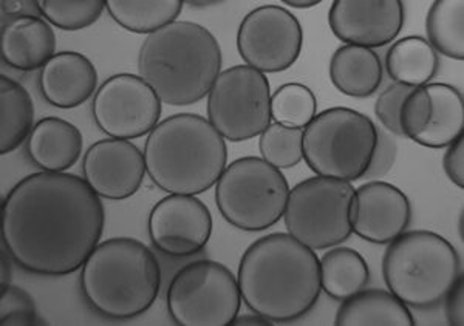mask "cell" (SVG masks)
Returning <instances> with one entry per match:
<instances>
[{"mask_svg":"<svg viewBox=\"0 0 464 326\" xmlns=\"http://www.w3.org/2000/svg\"><path fill=\"white\" fill-rule=\"evenodd\" d=\"M39 90L50 106L69 110L95 96L98 72L84 54L59 52L41 70Z\"/></svg>","mask_w":464,"mask_h":326,"instance_id":"d6986e66","label":"cell"},{"mask_svg":"<svg viewBox=\"0 0 464 326\" xmlns=\"http://www.w3.org/2000/svg\"><path fill=\"white\" fill-rule=\"evenodd\" d=\"M185 4L194 6V8H198V6H209L216 5V4H223V2H185Z\"/></svg>","mask_w":464,"mask_h":326,"instance_id":"60d3db41","label":"cell"},{"mask_svg":"<svg viewBox=\"0 0 464 326\" xmlns=\"http://www.w3.org/2000/svg\"><path fill=\"white\" fill-rule=\"evenodd\" d=\"M161 104L141 76L118 73L96 90L92 115L107 137L129 141L152 132L160 122Z\"/></svg>","mask_w":464,"mask_h":326,"instance_id":"7c38bea8","label":"cell"},{"mask_svg":"<svg viewBox=\"0 0 464 326\" xmlns=\"http://www.w3.org/2000/svg\"><path fill=\"white\" fill-rule=\"evenodd\" d=\"M146 172L169 195H200L227 168L225 138L196 113H177L159 122L144 144Z\"/></svg>","mask_w":464,"mask_h":326,"instance_id":"277c9868","label":"cell"},{"mask_svg":"<svg viewBox=\"0 0 464 326\" xmlns=\"http://www.w3.org/2000/svg\"><path fill=\"white\" fill-rule=\"evenodd\" d=\"M41 16L63 32H81L98 22L107 0H39Z\"/></svg>","mask_w":464,"mask_h":326,"instance_id":"f546056e","label":"cell"},{"mask_svg":"<svg viewBox=\"0 0 464 326\" xmlns=\"http://www.w3.org/2000/svg\"><path fill=\"white\" fill-rule=\"evenodd\" d=\"M400 126L402 137L422 148H449L464 133L461 91L444 82L413 87L402 102Z\"/></svg>","mask_w":464,"mask_h":326,"instance_id":"5bb4252c","label":"cell"},{"mask_svg":"<svg viewBox=\"0 0 464 326\" xmlns=\"http://www.w3.org/2000/svg\"><path fill=\"white\" fill-rule=\"evenodd\" d=\"M443 168L448 178L459 189H464V138L446 148L443 157Z\"/></svg>","mask_w":464,"mask_h":326,"instance_id":"e575fe53","label":"cell"},{"mask_svg":"<svg viewBox=\"0 0 464 326\" xmlns=\"http://www.w3.org/2000/svg\"><path fill=\"white\" fill-rule=\"evenodd\" d=\"M382 277L404 305L430 310L463 277V264L454 244L437 232L406 231L385 249Z\"/></svg>","mask_w":464,"mask_h":326,"instance_id":"8992f818","label":"cell"},{"mask_svg":"<svg viewBox=\"0 0 464 326\" xmlns=\"http://www.w3.org/2000/svg\"><path fill=\"white\" fill-rule=\"evenodd\" d=\"M370 283L369 264L352 247H333L321 258L322 291L332 300L350 299Z\"/></svg>","mask_w":464,"mask_h":326,"instance_id":"d4e9b609","label":"cell"},{"mask_svg":"<svg viewBox=\"0 0 464 326\" xmlns=\"http://www.w3.org/2000/svg\"><path fill=\"white\" fill-rule=\"evenodd\" d=\"M385 70L396 84L422 87L435 78L440 59L432 45L421 36L402 37L385 53Z\"/></svg>","mask_w":464,"mask_h":326,"instance_id":"cb8c5ba5","label":"cell"},{"mask_svg":"<svg viewBox=\"0 0 464 326\" xmlns=\"http://www.w3.org/2000/svg\"><path fill=\"white\" fill-rule=\"evenodd\" d=\"M237 282L251 312L273 323H291L306 316L321 297V260L290 234L273 232L246 247Z\"/></svg>","mask_w":464,"mask_h":326,"instance_id":"7a4b0ae2","label":"cell"},{"mask_svg":"<svg viewBox=\"0 0 464 326\" xmlns=\"http://www.w3.org/2000/svg\"><path fill=\"white\" fill-rule=\"evenodd\" d=\"M0 8H2L4 19H5V16H10V19L21 16H41L39 4L33 2V0H22V2L21 0L19 2L4 0V2H0Z\"/></svg>","mask_w":464,"mask_h":326,"instance_id":"8d00e7d4","label":"cell"},{"mask_svg":"<svg viewBox=\"0 0 464 326\" xmlns=\"http://www.w3.org/2000/svg\"><path fill=\"white\" fill-rule=\"evenodd\" d=\"M378 146L369 116L348 107L317 113L304 129V159L317 177L353 183L367 174Z\"/></svg>","mask_w":464,"mask_h":326,"instance_id":"52a82bcc","label":"cell"},{"mask_svg":"<svg viewBox=\"0 0 464 326\" xmlns=\"http://www.w3.org/2000/svg\"><path fill=\"white\" fill-rule=\"evenodd\" d=\"M411 90H413V87L393 82L376 100V118L380 120L385 130L392 133V135H395V137L404 138L402 137L401 126H400V111H401L402 102H404Z\"/></svg>","mask_w":464,"mask_h":326,"instance_id":"d6a6232c","label":"cell"},{"mask_svg":"<svg viewBox=\"0 0 464 326\" xmlns=\"http://www.w3.org/2000/svg\"><path fill=\"white\" fill-rule=\"evenodd\" d=\"M404 22L401 0H334L328 13V25L339 41L370 50L393 43Z\"/></svg>","mask_w":464,"mask_h":326,"instance_id":"2e32d148","label":"cell"},{"mask_svg":"<svg viewBox=\"0 0 464 326\" xmlns=\"http://www.w3.org/2000/svg\"><path fill=\"white\" fill-rule=\"evenodd\" d=\"M208 121L225 139L243 142L262 135L273 121L266 74L236 65L217 78L208 95Z\"/></svg>","mask_w":464,"mask_h":326,"instance_id":"8fae6325","label":"cell"},{"mask_svg":"<svg viewBox=\"0 0 464 326\" xmlns=\"http://www.w3.org/2000/svg\"><path fill=\"white\" fill-rule=\"evenodd\" d=\"M334 325L413 326L415 319L409 306L385 290H362L339 306Z\"/></svg>","mask_w":464,"mask_h":326,"instance_id":"603a6c76","label":"cell"},{"mask_svg":"<svg viewBox=\"0 0 464 326\" xmlns=\"http://www.w3.org/2000/svg\"><path fill=\"white\" fill-rule=\"evenodd\" d=\"M82 133L72 122L48 116L34 124L27 139L32 163L45 172H67L82 153Z\"/></svg>","mask_w":464,"mask_h":326,"instance_id":"44dd1931","label":"cell"},{"mask_svg":"<svg viewBox=\"0 0 464 326\" xmlns=\"http://www.w3.org/2000/svg\"><path fill=\"white\" fill-rule=\"evenodd\" d=\"M290 185L282 170L257 157L227 164L216 185V205L223 218L245 232L266 231L285 214Z\"/></svg>","mask_w":464,"mask_h":326,"instance_id":"ba28073f","label":"cell"},{"mask_svg":"<svg viewBox=\"0 0 464 326\" xmlns=\"http://www.w3.org/2000/svg\"><path fill=\"white\" fill-rule=\"evenodd\" d=\"M302 135L304 129L271 122L260 135L259 152L262 159L279 170L295 168L304 159Z\"/></svg>","mask_w":464,"mask_h":326,"instance_id":"4dcf8cb0","label":"cell"},{"mask_svg":"<svg viewBox=\"0 0 464 326\" xmlns=\"http://www.w3.org/2000/svg\"><path fill=\"white\" fill-rule=\"evenodd\" d=\"M446 319L449 325H464V275L446 295Z\"/></svg>","mask_w":464,"mask_h":326,"instance_id":"d590c367","label":"cell"},{"mask_svg":"<svg viewBox=\"0 0 464 326\" xmlns=\"http://www.w3.org/2000/svg\"><path fill=\"white\" fill-rule=\"evenodd\" d=\"M82 175L87 185L101 198L127 200L143 185L146 177L144 153L127 139H101L84 153Z\"/></svg>","mask_w":464,"mask_h":326,"instance_id":"e0dca14e","label":"cell"},{"mask_svg":"<svg viewBox=\"0 0 464 326\" xmlns=\"http://www.w3.org/2000/svg\"><path fill=\"white\" fill-rule=\"evenodd\" d=\"M212 214L196 195H168L149 214V238L168 257L196 255L209 243Z\"/></svg>","mask_w":464,"mask_h":326,"instance_id":"9a60e30c","label":"cell"},{"mask_svg":"<svg viewBox=\"0 0 464 326\" xmlns=\"http://www.w3.org/2000/svg\"><path fill=\"white\" fill-rule=\"evenodd\" d=\"M232 325L236 326H271L275 325L268 319L259 316V314H249V316H237L236 321H232Z\"/></svg>","mask_w":464,"mask_h":326,"instance_id":"74e56055","label":"cell"},{"mask_svg":"<svg viewBox=\"0 0 464 326\" xmlns=\"http://www.w3.org/2000/svg\"><path fill=\"white\" fill-rule=\"evenodd\" d=\"M426 41L437 53L454 61H463V0H435L426 16Z\"/></svg>","mask_w":464,"mask_h":326,"instance_id":"83f0119b","label":"cell"},{"mask_svg":"<svg viewBox=\"0 0 464 326\" xmlns=\"http://www.w3.org/2000/svg\"><path fill=\"white\" fill-rule=\"evenodd\" d=\"M396 142L385 132L378 130V146H376L375 157L372 161L365 177H384L395 163Z\"/></svg>","mask_w":464,"mask_h":326,"instance_id":"836d02e7","label":"cell"},{"mask_svg":"<svg viewBox=\"0 0 464 326\" xmlns=\"http://www.w3.org/2000/svg\"><path fill=\"white\" fill-rule=\"evenodd\" d=\"M166 306L177 325H232L242 306L237 277L214 260L190 262L170 280Z\"/></svg>","mask_w":464,"mask_h":326,"instance_id":"30bf717a","label":"cell"},{"mask_svg":"<svg viewBox=\"0 0 464 326\" xmlns=\"http://www.w3.org/2000/svg\"><path fill=\"white\" fill-rule=\"evenodd\" d=\"M0 153L8 155L30 137L34 127V104L28 90L6 74L0 76Z\"/></svg>","mask_w":464,"mask_h":326,"instance_id":"484cf974","label":"cell"},{"mask_svg":"<svg viewBox=\"0 0 464 326\" xmlns=\"http://www.w3.org/2000/svg\"><path fill=\"white\" fill-rule=\"evenodd\" d=\"M11 258L10 253L2 244V266H0V286H5L11 280Z\"/></svg>","mask_w":464,"mask_h":326,"instance_id":"f35d334b","label":"cell"},{"mask_svg":"<svg viewBox=\"0 0 464 326\" xmlns=\"http://www.w3.org/2000/svg\"><path fill=\"white\" fill-rule=\"evenodd\" d=\"M56 54V34L43 17H13L2 25L0 56L19 72L43 70Z\"/></svg>","mask_w":464,"mask_h":326,"instance_id":"ffe728a7","label":"cell"},{"mask_svg":"<svg viewBox=\"0 0 464 326\" xmlns=\"http://www.w3.org/2000/svg\"><path fill=\"white\" fill-rule=\"evenodd\" d=\"M0 325H44L27 291L11 283L0 286Z\"/></svg>","mask_w":464,"mask_h":326,"instance_id":"1f68e13d","label":"cell"},{"mask_svg":"<svg viewBox=\"0 0 464 326\" xmlns=\"http://www.w3.org/2000/svg\"><path fill=\"white\" fill-rule=\"evenodd\" d=\"M222 48L208 28L177 21L152 33L138 53L140 76L163 104L192 106L209 95L222 73Z\"/></svg>","mask_w":464,"mask_h":326,"instance_id":"3957f363","label":"cell"},{"mask_svg":"<svg viewBox=\"0 0 464 326\" xmlns=\"http://www.w3.org/2000/svg\"><path fill=\"white\" fill-rule=\"evenodd\" d=\"M409 197L387 181H369L354 194L352 223L359 238L373 244H389L411 226Z\"/></svg>","mask_w":464,"mask_h":326,"instance_id":"ac0fdd59","label":"cell"},{"mask_svg":"<svg viewBox=\"0 0 464 326\" xmlns=\"http://www.w3.org/2000/svg\"><path fill=\"white\" fill-rule=\"evenodd\" d=\"M356 189L341 179L313 177L290 189L284 221L291 237L313 251L339 246L353 234Z\"/></svg>","mask_w":464,"mask_h":326,"instance_id":"9c48e42d","label":"cell"},{"mask_svg":"<svg viewBox=\"0 0 464 326\" xmlns=\"http://www.w3.org/2000/svg\"><path fill=\"white\" fill-rule=\"evenodd\" d=\"M183 0H107L111 19L127 32L152 34L177 22Z\"/></svg>","mask_w":464,"mask_h":326,"instance_id":"4316f807","label":"cell"},{"mask_svg":"<svg viewBox=\"0 0 464 326\" xmlns=\"http://www.w3.org/2000/svg\"><path fill=\"white\" fill-rule=\"evenodd\" d=\"M459 238H461V242H464V214H463V211H461V214H459Z\"/></svg>","mask_w":464,"mask_h":326,"instance_id":"b9f144b4","label":"cell"},{"mask_svg":"<svg viewBox=\"0 0 464 326\" xmlns=\"http://www.w3.org/2000/svg\"><path fill=\"white\" fill-rule=\"evenodd\" d=\"M106 211L84 178L34 172L2 201V244L19 268L47 277L80 271L100 244Z\"/></svg>","mask_w":464,"mask_h":326,"instance_id":"6da1fadb","label":"cell"},{"mask_svg":"<svg viewBox=\"0 0 464 326\" xmlns=\"http://www.w3.org/2000/svg\"><path fill=\"white\" fill-rule=\"evenodd\" d=\"M271 115L282 126L305 129L317 115L316 96L299 82L280 85L271 95Z\"/></svg>","mask_w":464,"mask_h":326,"instance_id":"f1b7e54d","label":"cell"},{"mask_svg":"<svg viewBox=\"0 0 464 326\" xmlns=\"http://www.w3.org/2000/svg\"><path fill=\"white\" fill-rule=\"evenodd\" d=\"M87 305L111 321H130L152 308L161 288L159 258L137 238L100 243L81 268Z\"/></svg>","mask_w":464,"mask_h":326,"instance_id":"5b68a950","label":"cell"},{"mask_svg":"<svg viewBox=\"0 0 464 326\" xmlns=\"http://www.w3.org/2000/svg\"><path fill=\"white\" fill-rule=\"evenodd\" d=\"M282 4H286V5L297 8V10H306V8L319 5L322 2L321 0H284Z\"/></svg>","mask_w":464,"mask_h":326,"instance_id":"ab89813d","label":"cell"},{"mask_svg":"<svg viewBox=\"0 0 464 326\" xmlns=\"http://www.w3.org/2000/svg\"><path fill=\"white\" fill-rule=\"evenodd\" d=\"M330 81L350 98L365 100L375 95L384 81V65L373 50L356 45L339 47L330 59Z\"/></svg>","mask_w":464,"mask_h":326,"instance_id":"7402d4cb","label":"cell"},{"mask_svg":"<svg viewBox=\"0 0 464 326\" xmlns=\"http://www.w3.org/2000/svg\"><path fill=\"white\" fill-rule=\"evenodd\" d=\"M304 30L299 19L279 5L249 11L240 22L237 50L246 65L260 73L291 69L301 56Z\"/></svg>","mask_w":464,"mask_h":326,"instance_id":"4fadbf2b","label":"cell"}]
</instances>
